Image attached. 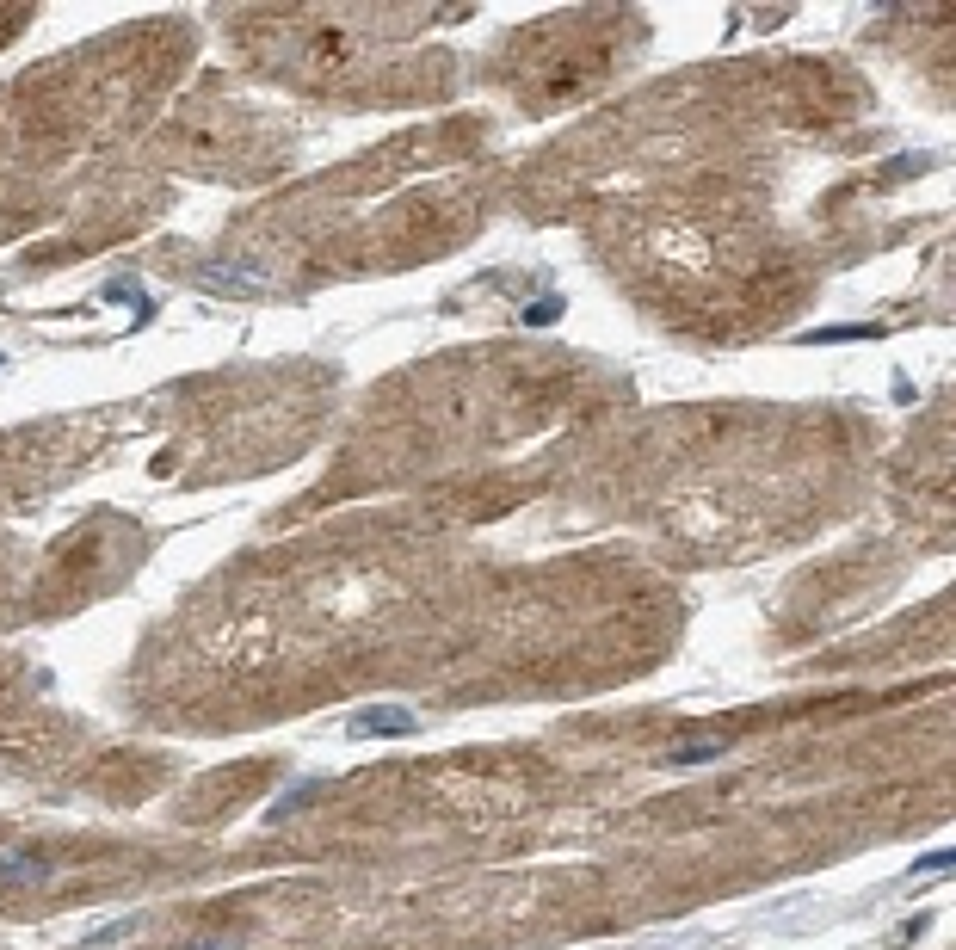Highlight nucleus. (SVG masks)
<instances>
[{
	"mask_svg": "<svg viewBox=\"0 0 956 950\" xmlns=\"http://www.w3.org/2000/svg\"><path fill=\"white\" fill-rule=\"evenodd\" d=\"M56 864L44 852H0V883H50Z\"/></svg>",
	"mask_w": 956,
	"mask_h": 950,
	"instance_id": "obj_1",
	"label": "nucleus"
},
{
	"mask_svg": "<svg viewBox=\"0 0 956 950\" xmlns=\"http://www.w3.org/2000/svg\"><path fill=\"white\" fill-rule=\"evenodd\" d=\"M346 728H352V735H414L420 722H414L408 710H364V716H352Z\"/></svg>",
	"mask_w": 956,
	"mask_h": 950,
	"instance_id": "obj_2",
	"label": "nucleus"
},
{
	"mask_svg": "<svg viewBox=\"0 0 956 950\" xmlns=\"http://www.w3.org/2000/svg\"><path fill=\"white\" fill-rule=\"evenodd\" d=\"M667 759H673V765H716V759H722V741H679Z\"/></svg>",
	"mask_w": 956,
	"mask_h": 950,
	"instance_id": "obj_3",
	"label": "nucleus"
},
{
	"mask_svg": "<svg viewBox=\"0 0 956 950\" xmlns=\"http://www.w3.org/2000/svg\"><path fill=\"white\" fill-rule=\"evenodd\" d=\"M186 950H235V944H229V938H192Z\"/></svg>",
	"mask_w": 956,
	"mask_h": 950,
	"instance_id": "obj_4",
	"label": "nucleus"
}]
</instances>
